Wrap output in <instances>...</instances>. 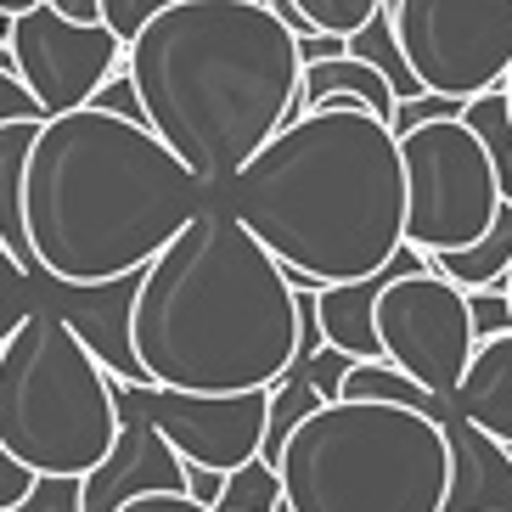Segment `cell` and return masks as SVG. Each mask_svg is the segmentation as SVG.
<instances>
[{"label":"cell","mask_w":512,"mask_h":512,"mask_svg":"<svg viewBox=\"0 0 512 512\" xmlns=\"http://www.w3.org/2000/svg\"><path fill=\"white\" fill-rule=\"evenodd\" d=\"M136 377L181 394L271 389L299 361V293L220 203L141 265L124 310Z\"/></svg>","instance_id":"1"},{"label":"cell","mask_w":512,"mask_h":512,"mask_svg":"<svg viewBox=\"0 0 512 512\" xmlns=\"http://www.w3.org/2000/svg\"><path fill=\"white\" fill-rule=\"evenodd\" d=\"M209 203L203 181L147 124L96 102L34 124L23 158L29 271L51 287L141 276L158 248Z\"/></svg>","instance_id":"2"},{"label":"cell","mask_w":512,"mask_h":512,"mask_svg":"<svg viewBox=\"0 0 512 512\" xmlns=\"http://www.w3.org/2000/svg\"><path fill=\"white\" fill-rule=\"evenodd\" d=\"M220 197L282 271H304L321 287L377 276L406 248L400 147L361 102H321L287 119Z\"/></svg>","instance_id":"3"},{"label":"cell","mask_w":512,"mask_h":512,"mask_svg":"<svg viewBox=\"0 0 512 512\" xmlns=\"http://www.w3.org/2000/svg\"><path fill=\"white\" fill-rule=\"evenodd\" d=\"M124 79L141 124L203 192L226 181L282 130L299 91V46L259 0H175L124 46Z\"/></svg>","instance_id":"4"},{"label":"cell","mask_w":512,"mask_h":512,"mask_svg":"<svg viewBox=\"0 0 512 512\" xmlns=\"http://www.w3.org/2000/svg\"><path fill=\"white\" fill-rule=\"evenodd\" d=\"M282 512H439L445 434L394 400H321L276 451Z\"/></svg>","instance_id":"5"},{"label":"cell","mask_w":512,"mask_h":512,"mask_svg":"<svg viewBox=\"0 0 512 512\" xmlns=\"http://www.w3.org/2000/svg\"><path fill=\"white\" fill-rule=\"evenodd\" d=\"M119 439V389L57 310L34 304L0 344V445L34 479H79Z\"/></svg>","instance_id":"6"},{"label":"cell","mask_w":512,"mask_h":512,"mask_svg":"<svg viewBox=\"0 0 512 512\" xmlns=\"http://www.w3.org/2000/svg\"><path fill=\"white\" fill-rule=\"evenodd\" d=\"M400 181H406V248L451 254L490 231L512 192L501 186L484 141L462 119H428L394 130Z\"/></svg>","instance_id":"7"},{"label":"cell","mask_w":512,"mask_h":512,"mask_svg":"<svg viewBox=\"0 0 512 512\" xmlns=\"http://www.w3.org/2000/svg\"><path fill=\"white\" fill-rule=\"evenodd\" d=\"M383 17L417 91L467 102L512 62V0H383Z\"/></svg>","instance_id":"8"},{"label":"cell","mask_w":512,"mask_h":512,"mask_svg":"<svg viewBox=\"0 0 512 512\" xmlns=\"http://www.w3.org/2000/svg\"><path fill=\"white\" fill-rule=\"evenodd\" d=\"M377 355L417 383L434 400H451L456 377L473 355V321H467V293L422 265L417 248H400V265L377 287L372 304Z\"/></svg>","instance_id":"9"},{"label":"cell","mask_w":512,"mask_h":512,"mask_svg":"<svg viewBox=\"0 0 512 512\" xmlns=\"http://www.w3.org/2000/svg\"><path fill=\"white\" fill-rule=\"evenodd\" d=\"M0 46H6L12 74L23 79V91L34 96V107L46 119L85 107L124 68V46L102 23H68V17L51 12V0H34L29 12H17Z\"/></svg>","instance_id":"10"},{"label":"cell","mask_w":512,"mask_h":512,"mask_svg":"<svg viewBox=\"0 0 512 512\" xmlns=\"http://www.w3.org/2000/svg\"><path fill=\"white\" fill-rule=\"evenodd\" d=\"M119 406L141 411L158 428L169 451L186 467H209V473H231V467L254 462L259 439H265V411H271V389H242V394H181V389H152L136 377H113Z\"/></svg>","instance_id":"11"},{"label":"cell","mask_w":512,"mask_h":512,"mask_svg":"<svg viewBox=\"0 0 512 512\" xmlns=\"http://www.w3.org/2000/svg\"><path fill=\"white\" fill-rule=\"evenodd\" d=\"M74 484H79V512H113L119 501L147 496V490H186V462L158 439V428L141 411L119 406L113 451L91 473H79Z\"/></svg>","instance_id":"12"},{"label":"cell","mask_w":512,"mask_h":512,"mask_svg":"<svg viewBox=\"0 0 512 512\" xmlns=\"http://www.w3.org/2000/svg\"><path fill=\"white\" fill-rule=\"evenodd\" d=\"M445 434V501L439 512H512V451L456 411H439Z\"/></svg>","instance_id":"13"},{"label":"cell","mask_w":512,"mask_h":512,"mask_svg":"<svg viewBox=\"0 0 512 512\" xmlns=\"http://www.w3.org/2000/svg\"><path fill=\"white\" fill-rule=\"evenodd\" d=\"M445 406L462 422H473L479 434L501 439L512 451V327L473 344V355H467V366H462V377H456V389Z\"/></svg>","instance_id":"14"},{"label":"cell","mask_w":512,"mask_h":512,"mask_svg":"<svg viewBox=\"0 0 512 512\" xmlns=\"http://www.w3.org/2000/svg\"><path fill=\"white\" fill-rule=\"evenodd\" d=\"M394 265H400V254H394L377 276H355V282H327V287H316V293H310V310H316L321 349H338L344 361H372V355H377L372 304H377V287L389 282Z\"/></svg>","instance_id":"15"},{"label":"cell","mask_w":512,"mask_h":512,"mask_svg":"<svg viewBox=\"0 0 512 512\" xmlns=\"http://www.w3.org/2000/svg\"><path fill=\"white\" fill-rule=\"evenodd\" d=\"M321 102H361L372 119H383V124L394 119L389 79L377 74V68H366V62H355L349 51H338V57H327V62H299L293 113H310V107H321Z\"/></svg>","instance_id":"16"},{"label":"cell","mask_w":512,"mask_h":512,"mask_svg":"<svg viewBox=\"0 0 512 512\" xmlns=\"http://www.w3.org/2000/svg\"><path fill=\"white\" fill-rule=\"evenodd\" d=\"M422 265L439 271L445 282H456L462 293H473V287H501V276L512 265V203H501V214L490 220V231L479 242L451 248V254H422Z\"/></svg>","instance_id":"17"},{"label":"cell","mask_w":512,"mask_h":512,"mask_svg":"<svg viewBox=\"0 0 512 512\" xmlns=\"http://www.w3.org/2000/svg\"><path fill=\"white\" fill-rule=\"evenodd\" d=\"M34 124L40 119H12L0 124V242L29 265V237H23V158H29Z\"/></svg>","instance_id":"18"},{"label":"cell","mask_w":512,"mask_h":512,"mask_svg":"<svg viewBox=\"0 0 512 512\" xmlns=\"http://www.w3.org/2000/svg\"><path fill=\"white\" fill-rule=\"evenodd\" d=\"M332 400H394V406H417V411H445V400H434V394H422L417 383H411L400 366H389L383 355H372V361H349L344 377H338V389H332Z\"/></svg>","instance_id":"19"},{"label":"cell","mask_w":512,"mask_h":512,"mask_svg":"<svg viewBox=\"0 0 512 512\" xmlns=\"http://www.w3.org/2000/svg\"><path fill=\"white\" fill-rule=\"evenodd\" d=\"M344 51L355 62H366V68H377V74L389 79V91H394V102H406V96H417V79H411V68H406V57H400V46H394V34H389V17L377 12V17H366L361 29L344 40Z\"/></svg>","instance_id":"20"},{"label":"cell","mask_w":512,"mask_h":512,"mask_svg":"<svg viewBox=\"0 0 512 512\" xmlns=\"http://www.w3.org/2000/svg\"><path fill=\"white\" fill-rule=\"evenodd\" d=\"M209 512H282V484H276V467L265 456L231 467L220 479V496Z\"/></svg>","instance_id":"21"},{"label":"cell","mask_w":512,"mask_h":512,"mask_svg":"<svg viewBox=\"0 0 512 512\" xmlns=\"http://www.w3.org/2000/svg\"><path fill=\"white\" fill-rule=\"evenodd\" d=\"M34 310V271L0 242V344L17 332V321Z\"/></svg>","instance_id":"22"},{"label":"cell","mask_w":512,"mask_h":512,"mask_svg":"<svg viewBox=\"0 0 512 512\" xmlns=\"http://www.w3.org/2000/svg\"><path fill=\"white\" fill-rule=\"evenodd\" d=\"M293 6L316 34H338V40H349L366 17L383 12V0H293Z\"/></svg>","instance_id":"23"},{"label":"cell","mask_w":512,"mask_h":512,"mask_svg":"<svg viewBox=\"0 0 512 512\" xmlns=\"http://www.w3.org/2000/svg\"><path fill=\"white\" fill-rule=\"evenodd\" d=\"M164 6H175V0H96V23H102L119 46H130V40L147 29V17H158Z\"/></svg>","instance_id":"24"},{"label":"cell","mask_w":512,"mask_h":512,"mask_svg":"<svg viewBox=\"0 0 512 512\" xmlns=\"http://www.w3.org/2000/svg\"><path fill=\"white\" fill-rule=\"evenodd\" d=\"M467 321H473V338H496V332H507L512 316H507L501 287H473V293H467Z\"/></svg>","instance_id":"25"},{"label":"cell","mask_w":512,"mask_h":512,"mask_svg":"<svg viewBox=\"0 0 512 512\" xmlns=\"http://www.w3.org/2000/svg\"><path fill=\"white\" fill-rule=\"evenodd\" d=\"M34 484H40V479H34L29 467L0 445V512H23V507H29V496H34Z\"/></svg>","instance_id":"26"},{"label":"cell","mask_w":512,"mask_h":512,"mask_svg":"<svg viewBox=\"0 0 512 512\" xmlns=\"http://www.w3.org/2000/svg\"><path fill=\"white\" fill-rule=\"evenodd\" d=\"M12 119H46V113H40L34 96L23 91V79L12 74V57L0 46V124H12Z\"/></svg>","instance_id":"27"},{"label":"cell","mask_w":512,"mask_h":512,"mask_svg":"<svg viewBox=\"0 0 512 512\" xmlns=\"http://www.w3.org/2000/svg\"><path fill=\"white\" fill-rule=\"evenodd\" d=\"M113 512H209V507H197L186 490H147V496H130L119 501Z\"/></svg>","instance_id":"28"},{"label":"cell","mask_w":512,"mask_h":512,"mask_svg":"<svg viewBox=\"0 0 512 512\" xmlns=\"http://www.w3.org/2000/svg\"><path fill=\"white\" fill-rule=\"evenodd\" d=\"M96 107H102V113H119V119H136L141 124V102H136V91H130V79H124V68L113 79H107L102 91L91 96Z\"/></svg>","instance_id":"29"},{"label":"cell","mask_w":512,"mask_h":512,"mask_svg":"<svg viewBox=\"0 0 512 512\" xmlns=\"http://www.w3.org/2000/svg\"><path fill=\"white\" fill-rule=\"evenodd\" d=\"M220 479H226V473H209V467H186V496H192L197 507H214V496H220Z\"/></svg>","instance_id":"30"},{"label":"cell","mask_w":512,"mask_h":512,"mask_svg":"<svg viewBox=\"0 0 512 512\" xmlns=\"http://www.w3.org/2000/svg\"><path fill=\"white\" fill-rule=\"evenodd\" d=\"M293 46H299V62H327V57L344 51V40H338V34H304V40H293Z\"/></svg>","instance_id":"31"},{"label":"cell","mask_w":512,"mask_h":512,"mask_svg":"<svg viewBox=\"0 0 512 512\" xmlns=\"http://www.w3.org/2000/svg\"><path fill=\"white\" fill-rule=\"evenodd\" d=\"M51 12L68 23H96V0H51Z\"/></svg>","instance_id":"32"},{"label":"cell","mask_w":512,"mask_h":512,"mask_svg":"<svg viewBox=\"0 0 512 512\" xmlns=\"http://www.w3.org/2000/svg\"><path fill=\"white\" fill-rule=\"evenodd\" d=\"M496 91H501V102H507V119H512V62H507V74H501Z\"/></svg>","instance_id":"33"},{"label":"cell","mask_w":512,"mask_h":512,"mask_svg":"<svg viewBox=\"0 0 512 512\" xmlns=\"http://www.w3.org/2000/svg\"><path fill=\"white\" fill-rule=\"evenodd\" d=\"M29 6H34V0H0V12H12V17H17V12H29Z\"/></svg>","instance_id":"34"},{"label":"cell","mask_w":512,"mask_h":512,"mask_svg":"<svg viewBox=\"0 0 512 512\" xmlns=\"http://www.w3.org/2000/svg\"><path fill=\"white\" fill-rule=\"evenodd\" d=\"M501 299H507V316H512V265H507V276H501Z\"/></svg>","instance_id":"35"},{"label":"cell","mask_w":512,"mask_h":512,"mask_svg":"<svg viewBox=\"0 0 512 512\" xmlns=\"http://www.w3.org/2000/svg\"><path fill=\"white\" fill-rule=\"evenodd\" d=\"M507 186H512V175H507Z\"/></svg>","instance_id":"36"}]
</instances>
